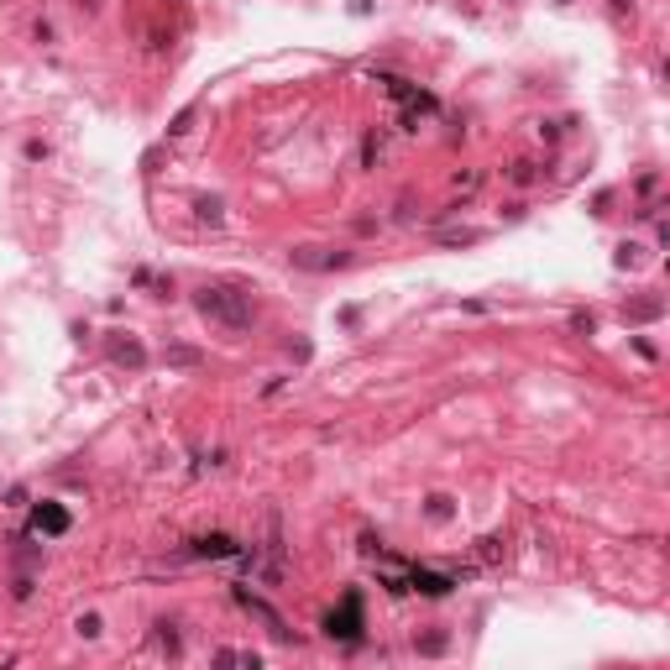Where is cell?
<instances>
[{"label": "cell", "instance_id": "obj_1", "mask_svg": "<svg viewBox=\"0 0 670 670\" xmlns=\"http://www.w3.org/2000/svg\"><path fill=\"white\" fill-rule=\"evenodd\" d=\"M200 310L215 314V319H225V325H247V319H252L247 304H231V299H225V288H205V294H200Z\"/></svg>", "mask_w": 670, "mask_h": 670}]
</instances>
